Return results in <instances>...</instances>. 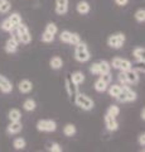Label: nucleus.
I'll list each match as a JSON object with an SVG mask.
<instances>
[{
  "mask_svg": "<svg viewBox=\"0 0 145 152\" xmlns=\"http://www.w3.org/2000/svg\"><path fill=\"white\" fill-rule=\"evenodd\" d=\"M90 71L92 74H95V75H100V67H99V62H95V64H92L91 65V67H90Z\"/></svg>",
  "mask_w": 145,
  "mask_h": 152,
  "instance_id": "nucleus-37",
  "label": "nucleus"
},
{
  "mask_svg": "<svg viewBox=\"0 0 145 152\" xmlns=\"http://www.w3.org/2000/svg\"><path fill=\"white\" fill-rule=\"evenodd\" d=\"M120 91H121L120 85H112V86H110V89H109V94L111 95V96H114V98L118 96V95L120 94Z\"/></svg>",
  "mask_w": 145,
  "mask_h": 152,
  "instance_id": "nucleus-26",
  "label": "nucleus"
},
{
  "mask_svg": "<svg viewBox=\"0 0 145 152\" xmlns=\"http://www.w3.org/2000/svg\"><path fill=\"white\" fill-rule=\"evenodd\" d=\"M79 42H81V38H79V36L77 34V33H71V38H69V43L76 46L78 45Z\"/></svg>",
  "mask_w": 145,
  "mask_h": 152,
  "instance_id": "nucleus-33",
  "label": "nucleus"
},
{
  "mask_svg": "<svg viewBox=\"0 0 145 152\" xmlns=\"http://www.w3.org/2000/svg\"><path fill=\"white\" fill-rule=\"evenodd\" d=\"M45 31L47 32H49L50 34H56V33L58 32V28H57V26L54 24V23H49V24H47V27H45Z\"/></svg>",
  "mask_w": 145,
  "mask_h": 152,
  "instance_id": "nucleus-34",
  "label": "nucleus"
},
{
  "mask_svg": "<svg viewBox=\"0 0 145 152\" xmlns=\"http://www.w3.org/2000/svg\"><path fill=\"white\" fill-rule=\"evenodd\" d=\"M95 89L97 90V91L102 93V91H105V90L107 89V84L104 83V81H102V80L100 79V80H97V81L95 83Z\"/></svg>",
  "mask_w": 145,
  "mask_h": 152,
  "instance_id": "nucleus-27",
  "label": "nucleus"
},
{
  "mask_svg": "<svg viewBox=\"0 0 145 152\" xmlns=\"http://www.w3.org/2000/svg\"><path fill=\"white\" fill-rule=\"evenodd\" d=\"M120 62H121V58H119V57H115V58L112 60V62H111V66L114 69H119L120 67Z\"/></svg>",
  "mask_w": 145,
  "mask_h": 152,
  "instance_id": "nucleus-39",
  "label": "nucleus"
},
{
  "mask_svg": "<svg viewBox=\"0 0 145 152\" xmlns=\"http://www.w3.org/2000/svg\"><path fill=\"white\" fill-rule=\"evenodd\" d=\"M8 118L10 119V122H17V121H20L22 118V114L18 109H12L10 112L8 114Z\"/></svg>",
  "mask_w": 145,
  "mask_h": 152,
  "instance_id": "nucleus-19",
  "label": "nucleus"
},
{
  "mask_svg": "<svg viewBox=\"0 0 145 152\" xmlns=\"http://www.w3.org/2000/svg\"><path fill=\"white\" fill-rule=\"evenodd\" d=\"M0 90H1L3 93H5V94L10 93L12 90H13L12 83L9 81L5 76H3V75H0Z\"/></svg>",
  "mask_w": 145,
  "mask_h": 152,
  "instance_id": "nucleus-7",
  "label": "nucleus"
},
{
  "mask_svg": "<svg viewBox=\"0 0 145 152\" xmlns=\"http://www.w3.org/2000/svg\"><path fill=\"white\" fill-rule=\"evenodd\" d=\"M32 89H33V84H32L29 80H22L19 83V90L20 93L23 94H28L32 91Z\"/></svg>",
  "mask_w": 145,
  "mask_h": 152,
  "instance_id": "nucleus-12",
  "label": "nucleus"
},
{
  "mask_svg": "<svg viewBox=\"0 0 145 152\" xmlns=\"http://www.w3.org/2000/svg\"><path fill=\"white\" fill-rule=\"evenodd\" d=\"M37 129L40 132H54L57 129V124L54 121L50 119H42L37 123Z\"/></svg>",
  "mask_w": 145,
  "mask_h": 152,
  "instance_id": "nucleus-4",
  "label": "nucleus"
},
{
  "mask_svg": "<svg viewBox=\"0 0 145 152\" xmlns=\"http://www.w3.org/2000/svg\"><path fill=\"white\" fill-rule=\"evenodd\" d=\"M69 38H71V32H68V31H63L59 36V39L64 42V43H69Z\"/></svg>",
  "mask_w": 145,
  "mask_h": 152,
  "instance_id": "nucleus-30",
  "label": "nucleus"
},
{
  "mask_svg": "<svg viewBox=\"0 0 145 152\" xmlns=\"http://www.w3.org/2000/svg\"><path fill=\"white\" fill-rule=\"evenodd\" d=\"M50 152H62V147H61L58 143H52L49 147Z\"/></svg>",
  "mask_w": 145,
  "mask_h": 152,
  "instance_id": "nucleus-38",
  "label": "nucleus"
},
{
  "mask_svg": "<svg viewBox=\"0 0 145 152\" xmlns=\"http://www.w3.org/2000/svg\"><path fill=\"white\" fill-rule=\"evenodd\" d=\"M77 12L79 14H87L90 12V4L87 1H79L77 4Z\"/></svg>",
  "mask_w": 145,
  "mask_h": 152,
  "instance_id": "nucleus-18",
  "label": "nucleus"
},
{
  "mask_svg": "<svg viewBox=\"0 0 145 152\" xmlns=\"http://www.w3.org/2000/svg\"><path fill=\"white\" fill-rule=\"evenodd\" d=\"M141 119L143 121L145 119V109H143V110H141Z\"/></svg>",
  "mask_w": 145,
  "mask_h": 152,
  "instance_id": "nucleus-43",
  "label": "nucleus"
},
{
  "mask_svg": "<svg viewBox=\"0 0 145 152\" xmlns=\"http://www.w3.org/2000/svg\"><path fill=\"white\" fill-rule=\"evenodd\" d=\"M68 10V0H57L56 1V12L57 14H66Z\"/></svg>",
  "mask_w": 145,
  "mask_h": 152,
  "instance_id": "nucleus-9",
  "label": "nucleus"
},
{
  "mask_svg": "<svg viewBox=\"0 0 145 152\" xmlns=\"http://www.w3.org/2000/svg\"><path fill=\"white\" fill-rule=\"evenodd\" d=\"M115 3L118 4V5H120V7H124V5H126V4L129 3V0H115Z\"/></svg>",
  "mask_w": 145,
  "mask_h": 152,
  "instance_id": "nucleus-42",
  "label": "nucleus"
},
{
  "mask_svg": "<svg viewBox=\"0 0 145 152\" xmlns=\"http://www.w3.org/2000/svg\"><path fill=\"white\" fill-rule=\"evenodd\" d=\"M144 53H145L144 47H136V48L134 50V52H133V56L136 58V61H138L139 64H144V61H145Z\"/></svg>",
  "mask_w": 145,
  "mask_h": 152,
  "instance_id": "nucleus-13",
  "label": "nucleus"
},
{
  "mask_svg": "<svg viewBox=\"0 0 145 152\" xmlns=\"http://www.w3.org/2000/svg\"><path fill=\"white\" fill-rule=\"evenodd\" d=\"M14 27L13 24H12V22L9 20V18L8 19H5V20H4L3 23H1V29L3 31H5V32H12L13 29H14Z\"/></svg>",
  "mask_w": 145,
  "mask_h": 152,
  "instance_id": "nucleus-25",
  "label": "nucleus"
},
{
  "mask_svg": "<svg viewBox=\"0 0 145 152\" xmlns=\"http://www.w3.org/2000/svg\"><path fill=\"white\" fill-rule=\"evenodd\" d=\"M74 102H76V105L79 107L81 109H83V110H91L93 108V102L83 94H77L76 100Z\"/></svg>",
  "mask_w": 145,
  "mask_h": 152,
  "instance_id": "nucleus-2",
  "label": "nucleus"
},
{
  "mask_svg": "<svg viewBox=\"0 0 145 152\" xmlns=\"http://www.w3.org/2000/svg\"><path fill=\"white\" fill-rule=\"evenodd\" d=\"M139 145L141 147H144V145H145V134H144V133L139 136Z\"/></svg>",
  "mask_w": 145,
  "mask_h": 152,
  "instance_id": "nucleus-41",
  "label": "nucleus"
},
{
  "mask_svg": "<svg viewBox=\"0 0 145 152\" xmlns=\"http://www.w3.org/2000/svg\"><path fill=\"white\" fill-rule=\"evenodd\" d=\"M5 3V0H0V5H1V4H4Z\"/></svg>",
  "mask_w": 145,
  "mask_h": 152,
  "instance_id": "nucleus-44",
  "label": "nucleus"
},
{
  "mask_svg": "<svg viewBox=\"0 0 145 152\" xmlns=\"http://www.w3.org/2000/svg\"><path fill=\"white\" fill-rule=\"evenodd\" d=\"M135 19L140 23H143L145 20V10L144 9H139V10L135 13Z\"/></svg>",
  "mask_w": 145,
  "mask_h": 152,
  "instance_id": "nucleus-31",
  "label": "nucleus"
},
{
  "mask_svg": "<svg viewBox=\"0 0 145 152\" xmlns=\"http://www.w3.org/2000/svg\"><path fill=\"white\" fill-rule=\"evenodd\" d=\"M123 91L125 93V96H126V100L128 102H134V100H136V93L133 91L131 89H129L128 86H123Z\"/></svg>",
  "mask_w": 145,
  "mask_h": 152,
  "instance_id": "nucleus-15",
  "label": "nucleus"
},
{
  "mask_svg": "<svg viewBox=\"0 0 145 152\" xmlns=\"http://www.w3.org/2000/svg\"><path fill=\"white\" fill-rule=\"evenodd\" d=\"M49 65H50V67H52L53 70H58V69L62 67V65H63L62 58H61V57H58V56H54V57H52V58H50Z\"/></svg>",
  "mask_w": 145,
  "mask_h": 152,
  "instance_id": "nucleus-17",
  "label": "nucleus"
},
{
  "mask_svg": "<svg viewBox=\"0 0 145 152\" xmlns=\"http://www.w3.org/2000/svg\"><path fill=\"white\" fill-rule=\"evenodd\" d=\"M17 32H18V34H19V39L22 43H24V45H28L29 42L32 41V36H30V33H29V29H28V27L25 24H23V23H20L19 26H17Z\"/></svg>",
  "mask_w": 145,
  "mask_h": 152,
  "instance_id": "nucleus-3",
  "label": "nucleus"
},
{
  "mask_svg": "<svg viewBox=\"0 0 145 152\" xmlns=\"http://www.w3.org/2000/svg\"><path fill=\"white\" fill-rule=\"evenodd\" d=\"M74 57L76 60L79 61V62H87L90 60V52L87 50V45L79 42L78 45H76V53H74Z\"/></svg>",
  "mask_w": 145,
  "mask_h": 152,
  "instance_id": "nucleus-1",
  "label": "nucleus"
},
{
  "mask_svg": "<svg viewBox=\"0 0 145 152\" xmlns=\"http://www.w3.org/2000/svg\"><path fill=\"white\" fill-rule=\"evenodd\" d=\"M25 140L24 138H15L14 140V143H13V146H14V148H17V150H23L25 147Z\"/></svg>",
  "mask_w": 145,
  "mask_h": 152,
  "instance_id": "nucleus-24",
  "label": "nucleus"
},
{
  "mask_svg": "<svg viewBox=\"0 0 145 152\" xmlns=\"http://www.w3.org/2000/svg\"><path fill=\"white\" fill-rule=\"evenodd\" d=\"M99 67H100V75H101V74H105V72H110L111 65L107 62V61L102 60V61L99 62Z\"/></svg>",
  "mask_w": 145,
  "mask_h": 152,
  "instance_id": "nucleus-20",
  "label": "nucleus"
},
{
  "mask_svg": "<svg viewBox=\"0 0 145 152\" xmlns=\"http://www.w3.org/2000/svg\"><path fill=\"white\" fill-rule=\"evenodd\" d=\"M23 107H24L25 110L32 112V110H34V109H35L37 104H35V102L33 100V99H27V100L24 102V104H23Z\"/></svg>",
  "mask_w": 145,
  "mask_h": 152,
  "instance_id": "nucleus-21",
  "label": "nucleus"
},
{
  "mask_svg": "<svg viewBox=\"0 0 145 152\" xmlns=\"http://www.w3.org/2000/svg\"><path fill=\"white\" fill-rule=\"evenodd\" d=\"M100 79H101L104 83H106L107 85H109V84L111 83L112 76H111V74H110V72H105V74H101V77H100Z\"/></svg>",
  "mask_w": 145,
  "mask_h": 152,
  "instance_id": "nucleus-36",
  "label": "nucleus"
},
{
  "mask_svg": "<svg viewBox=\"0 0 145 152\" xmlns=\"http://www.w3.org/2000/svg\"><path fill=\"white\" fill-rule=\"evenodd\" d=\"M105 123H106V128H107V129H109L110 132L118 131L119 123L116 122L115 117H111V115H109V114H106V115H105Z\"/></svg>",
  "mask_w": 145,
  "mask_h": 152,
  "instance_id": "nucleus-6",
  "label": "nucleus"
},
{
  "mask_svg": "<svg viewBox=\"0 0 145 152\" xmlns=\"http://www.w3.org/2000/svg\"><path fill=\"white\" fill-rule=\"evenodd\" d=\"M119 81L121 84H128V79H126V75L124 71H121V72L119 74Z\"/></svg>",
  "mask_w": 145,
  "mask_h": 152,
  "instance_id": "nucleus-40",
  "label": "nucleus"
},
{
  "mask_svg": "<svg viewBox=\"0 0 145 152\" xmlns=\"http://www.w3.org/2000/svg\"><path fill=\"white\" fill-rule=\"evenodd\" d=\"M22 128H23L22 123L19 121H17V122H10V124L8 126L6 131L9 134H17V133H19L22 131Z\"/></svg>",
  "mask_w": 145,
  "mask_h": 152,
  "instance_id": "nucleus-10",
  "label": "nucleus"
},
{
  "mask_svg": "<svg viewBox=\"0 0 145 152\" xmlns=\"http://www.w3.org/2000/svg\"><path fill=\"white\" fill-rule=\"evenodd\" d=\"M54 39V36L53 34H50L49 32H44L43 34H42V41L43 42H45V43H49V42H52Z\"/></svg>",
  "mask_w": 145,
  "mask_h": 152,
  "instance_id": "nucleus-32",
  "label": "nucleus"
},
{
  "mask_svg": "<svg viewBox=\"0 0 145 152\" xmlns=\"http://www.w3.org/2000/svg\"><path fill=\"white\" fill-rule=\"evenodd\" d=\"M18 45H19V42H17L13 37L9 38V39L6 41V43H5V51L8 52V53H14L18 48Z\"/></svg>",
  "mask_w": 145,
  "mask_h": 152,
  "instance_id": "nucleus-11",
  "label": "nucleus"
},
{
  "mask_svg": "<svg viewBox=\"0 0 145 152\" xmlns=\"http://www.w3.org/2000/svg\"><path fill=\"white\" fill-rule=\"evenodd\" d=\"M9 20L12 22V24L14 27H17V26H19L22 23V17L18 13H14V14H12V15L9 17Z\"/></svg>",
  "mask_w": 145,
  "mask_h": 152,
  "instance_id": "nucleus-22",
  "label": "nucleus"
},
{
  "mask_svg": "<svg viewBox=\"0 0 145 152\" xmlns=\"http://www.w3.org/2000/svg\"><path fill=\"white\" fill-rule=\"evenodd\" d=\"M129 69H131V62H130L129 60H123V58H121V62H120V67H119V70H121V71H126V70H129Z\"/></svg>",
  "mask_w": 145,
  "mask_h": 152,
  "instance_id": "nucleus-29",
  "label": "nucleus"
},
{
  "mask_svg": "<svg viewBox=\"0 0 145 152\" xmlns=\"http://www.w3.org/2000/svg\"><path fill=\"white\" fill-rule=\"evenodd\" d=\"M125 75H126V79H128V83L130 84H138L139 83V75H138V71L134 70V69H129L124 71Z\"/></svg>",
  "mask_w": 145,
  "mask_h": 152,
  "instance_id": "nucleus-8",
  "label": "nucleus"
},
{
  "mask_svg": "<svg viewBox=\"0 0 145 152\" xmlns=\"http://www.w3.org/2000/svg\"><path fill=\"white\" fill-rule=\"evenodd\" d=\"M10 7H12L10 3H9L8 0H5V3L0 5V13H8L9 10H10Z\"/></svg>",
  "mask_w": 145,
  "mask_h": 152,
  "instance_id": "nucleus-35",
  "label": "nucleus"
},
{
  "mask_svg": "<svg viewBox=\"0 0 145 152\" xmlns=\"http://www.w3.org/2000/svg\"><path fill=\"white\" fill-rule=\"evenodd\" d=\"M124 42H125V36L123 33H118V34H112L109 37L107 45H109L111 48H121Z\"/></svg>",
  "mask_w": 145,
  "mask_h": 152,
  "instance_id": "nucleus-5",
  "label": "nucleus"
},
{
  "mask_svg": "<svg viewBox=\"0 0 145 152\" xmlns=\"http://www.w3.org/2000/svg\"><path fill=\"white\" fill-rule=\"evenodd\" d=\"M71 80L76 85H79V84H82L83 81H85V75H83L81 71H76V72H73L71 75Z\"/></svg>",
  "mask_w": 145,
  "mask_h": 152,
  "instance_id": "nucleus-16",
  "label": "nucleus"
},
{
  "mask_svg": "<svg viewBox=\"0 0 145 152\" xmlns=\"http://www.w3.org/2000/svg\"><path fill=\"white\" fill-rule=\"evenodd\" d=\"M107 114L111 117H118L120 114V108L118 105H111L109 108V110H107Z\"/></svg>",
  "mask_w": 145,
  "mask_h": 152,
  "instance_id": "nucleus-28",
  "label": "nucleus"
},
{
  "mask_svg": "<svg viewBox=\"0 0 145 152\" xmlns=\"http://www.w3.org/2000/svg\"><path fill=\"white\" fill-rule=\"evenodd\" d=\"M66 85H67V90H68L69 95H76L77 94V85L71 80V75H68V77L66 80Z\"/></svg>",
  "mask_w": 145,
  "mask_h": 152,
  "instance_id": "nucleus-14",
  "label": "nucleus"
},
{
  "mask_svg": "<svg viewBox=\"0 0 145 152\" xmlns=\"http://www.w3.org/2000/svg\"><path fill=\"white\" fill-rule=\"evenodd\" d=\"M63 133H64L66 136H68V137H72L74 133H76V127H74L73 124H67V126H64Z\"/></svg>",
  "mask_w": 145,
  "mask_h": 152,
  "instance_id": "nucleus-23",
  "label": "nucleus"
}]
</instances>
